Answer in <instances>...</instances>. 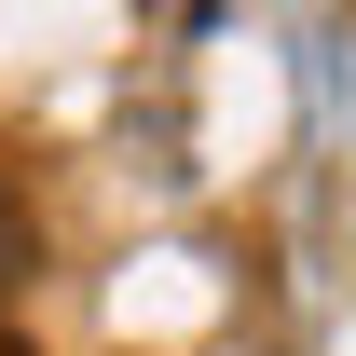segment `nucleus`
Masks as SVG:
<instances>
[{"instance_id":"1","label":"nucleus","mask_w":356,"mask_h":356,"mask_svg":"<svg viewBox=\"0 0 356 356\" xmlns=\"http://www.w3.org/2000/svg\"><path fill=\"white\" fill-rule=\"evenodd\" d=\"M42 274V220H28V192H0V288H28Z\"/></svg>"},{"instance_id":"2","label":"nucleus","mask_w":356,"mask_h":356,"mask_svg":"<svg viewBox=\"0 0 356 356\" xmlns=\"http://www.w3.org/2000/svg\"><path fill=\"white\" fill-rule=\"evenodd\" d=\"M0 356H42V343H28V329H0Z\"/></svg>"}]
</instances>
